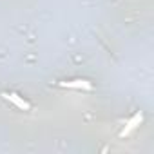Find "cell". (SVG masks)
Listing matches in <instances>:
<instances>
[{
    "label": "cell",
    "mask_w": 154,
    "mask_h": 154,
    "mask_svg": "<svg viewBox=\"0 0 154 154\" xmlns=\"http://www.w3.org/2000/svg\"><path fill=\"white\" fill-rule=\"evenodd\" d=\"M2 96H4L6 100L13 102V103H15L17 107H20L22 111H29V109H31V107H29V103H27V102H24L22 98H18V94H15V93H9V94H8V93H4Z\"/></svg>",
    "instance_id": "obj_1"
},
{
    "label": "cell",
    "mask_w": 154,
    "mask_h": 154,
    "mask_svg": "<svg viewBox=\"0 0 154 154\" xmlns=\"http://www.w3.org/2000/svg\"><path fill=\"white\" fill-rule=\"evenodd\" d=\"M62 87H72V89H91V84L85 80H74V82H62Z\"/></svg>",
    "instance_id": "obj_2"
},
{
    "label": "cell",
    "mask_w": 154,
    "mask_h": 154,
    "mask_svg": "<svg viewBox=\"0 0 154 154\" xmlns=\"http://www.w3.org/2000/svg\"><path fill=\"white\" fill-rule=\"evenodd\" d=\"M140 120H141V114H140V112H138V114H136V116H134V118H132V120H131V122H129V125H127V129H125V131H123V132H122V136H125V134H127V132H129V131H131V129H134V127H136V123H138V122H140Z\"/></svg>",
    "instance_id": "obj_3"
}]
</instances>
